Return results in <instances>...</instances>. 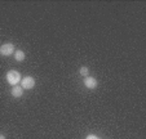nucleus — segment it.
<instances>
[{
    "label": "nucleus",
    "mask_w": 146,
    "mask_h": 139,
    "mask_svg": "<svg viewBox=\"0 0 146 139\" xmlns=\"http://www.w3.org/2000/svg\"><path fill=\"white\" fill-rule=\"evenodd\" d=\"M5 79H7V82L12 86H16L19 81H21V74L16 70H11V71L7 72L5 75Z\"/></svg>",
    "instance_id": "1"
},
{
    "label": "nucleus",
    "mask_w": 146,
    "mask_h": 139,
    "mask_svg": "<svg viewBox=\"0 0 146 139\" xmlns=\"http://www.w3.org/2000/svg\"><path fill=\"white\" fill-rule=\"evenodd\" d=\"M16 49H14V45L12 43H5L0 46V54L3 57H9V55L14 54Z\"/></svg>",
    "instance_id": "2"
},
{
    "label": "nucleus",
    "mask_w": 146,
    "mask_h": 139,
    "mask_svg": "<svg viewBox=\"0 0 146 139\" xmlns=\"http://www.w3.org/2000/svg\"><path fill=\"white\" fill-rule=\"evenodd\" d=\"M23 90H30L33 88H35V79L33 76H25L22 79V85Z\"/></svg>",
    "instance_id": "3"
},
{
    "label": "nucleus",
    "mask_w": 146,
    "mask_h": 139,
    "mask_svg": "<svg viewBox=\"0 0 146 139\" xmlns=\"http://www.w3.org/2000/svg\"><path fill=\"white\" fill-rule=\"evenodd\" d=\"M84 85H86V88H88V89L93 90V89H96V88L98 86V81H97L96 77L87 76L86 79H84Z\"/></svg>",
    "instance_id": "4"
},
{
    "label": "nucleus",
    "mask_w": 146,
    "mask_h": 139,
    "mask_svg": "<svg viewBox=\"0 0 146 139\" xmlns=\"http://www.w3.org/2000/svg\"><path fill=\"white\" fill-rule=\"evenodd\" d=\"M11 93H12V97H14V98H21L23 96V88L16 85V86L12 88Z\"/></svg>",
    "instance_id": "5"
},
{
    "label": "nucleus",
    "mask_w": 146,
    "mask_h": 139,
    "mask_svg": "<svg viewBox=\"0 0 146 139\" xmlns=\"http://www.w3.org/2000/svg\"><path fill=\"white\" fill-rule=\"evenodd\" d=\"M13 55H14V59H16L17 62H22V61H25V58H26L25 52H22V50H16Z\"/></svg>",
    "instance_id": "6"
},
{
    "label": "nucleus",
    "mask_w": 146,
    "mask_h": 139,
    "mask_svg": "<svg viewBox=\"0 0 146 139\" xmlns=\"http://www.w3.org/2000/svg\"><path fill=\"white\" fill-rule=\"evenodd\" d=\"M79 74L82 75L83 77H87L89 75V68L87 67V66H83V67H80V70H79Z\"/></svg>",
    "instance_id": "7"
},
{
    "label": "nucleus",
    "mask_w": 146,
    "mask_h": 139,
    "mask_svg": "<svg viewBox=\"0 0 146 139\" xmlns=\"http://www.w3.org/2000/svg\"><path fill=\"white\" fill-rule=\"evenodd\" d=\"M86 139H101V138L97 136V135H94V134H89V135L86 136Z\"/></svg>",
    "instance_id": "8"
},
{
    "label": "nucleus",
    "mask_w": 146,
    "mask_h": 139,
    "mask_svg": "<svg viewBox=\"0 0 146 139\" xmlns=\"http://www.w3.org/2000/svg\"><path fill=\"white\" fill-rule=\"evenodd\" d=\"M0 139H7L5 135H3V134H0Z\"/></svg>",
    "instance_id": "9"
}]
</instances>
